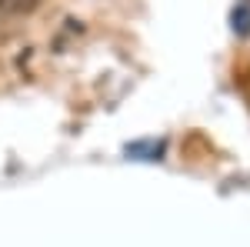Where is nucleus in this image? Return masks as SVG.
I'll list each match as a JSON object with an SVG mask.
<instances>
[{
	"mask_svg": "<svg viewBox=\"0 0 250 247\" xmlns=\"http://www.w3.org/2000/svg\"><path fill=\"white\" fill-rule=\"evenodd\" d=\"M34 7H37V0H0L3 14H30Z\"/></svg>",
	"mask_w": 250,
	"mask_h": 247,
	"instance_id": "nucleus-1",
	"label": "nucleus"
}]
</instances>
